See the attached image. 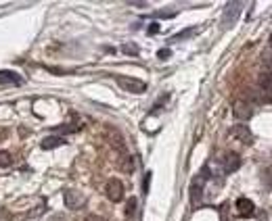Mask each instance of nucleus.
Segmentation results:
<instances>
[{
	"instance_id": "24",
	"label": "nucleus",
	"mask_w": 272,
	"mask_h": 221,
	"mask_svg": "<svg viewBox=\"0 0 272 221\" xmlns=\"http://www.w3.org/2000/svg\"><path fill=\"white\" fill-rule=\"evenodd\" d=\"M49 221H67V219H65L63 215H61V213H57V215H50Z\"/></svg>"
},
{
	"instance_id": "1",
	"label": "nucleus",
	"mask_w": 272,
	"mask_h": 221,
	"mask_svg": "<svg viewBox=\"0 0 272 221\" xmlns=\"http://www.w3.org/2000/svg\"><path fill=\"white\" fill-rule=\"evenodd\" d=\"M115 82L120 84L122 90L132 92V94H143L147 92V84L136 80V77H126V75H115Z\"/></svg>"
},
{
	"instance_id": "7",
	"label": "nucleus",
	"mask_w": 272,
	"mask_h": 221,
	"mask_svg": "<svg viewBox=\"0 0 272 221\" xmlns=\"http://www.w3.org/2000/svg\"><path fill=\"white\" fill-rule=\"evenodd\" d=\"M232 115H235L239 121H247L253 115V105L249 100H235V105H232Z\"/></svg>"
},
{
	"instance_id": "11",
	"label": "nucleus",
	"mask_w": 272,
	"mask_h": 221,
	"mask_svg": "<svg viewBox=\"0 0 272 221\" xmlns=\"http://www.w3.org/2000/svg\"><path fill=\"white\" fill-rule=\"evenodd\" d=\"M23 77L15 71H0V86H21Z\"/></svg>"
},
{
	"instance_id": "10",
	"label": "nucleus",
	"mask_w": 272,
	"mask_h": 221,
	"mask_svg": "<svg viewBox=\"0 0 272 221\" xmlns=\"http://www.w3.org/2000/svg\"><path fill=\"white\" fill-rule=\"evenodd\" d=\"M237 213L241 217H251L253 213H255V204H253V200H249V199H245V196H241V199L237 200Z\"/></svg>"
},
{
	"instance_id": "26",
	"label": "nucleus",
	"mask_w": 272,
	"mask_h": 221,
	"mask_svg": "<svg viewBox=\"0 0 272 221\" xmlns=\"http://www.w3.org/2000/svg\"><path fill=\"white\" fill-rule=\"evenodd\" d=\"M270 46H272V34H270Z\"/></svg>"
},
{
	"instance_id": "12",
	"label": "nucleus",
	"mask_w": 272,
	"mask_h": 221,
	"mask_svg": "<svg viewBox=\"0 0 272 221\" xmlns=\"http://www.w3.org/2000/svg\"><path fill=\"white\" fill-rule=\"evenodd\" d=\"M63 144H65V140L61 138V136H46L40 142L42 151H52V148H59V146H63Z\"/></svg>"
},
{
	"instance_id": "2",
	"label": "nucleus",
	"mask_w": 272,
	"mask_h": 221,
	"mask_svg": "<svg viewBox=\"0 0 272 221\" xmlns=\"http://www.w3.org/2000/svg\"><path fill=\"white\" fill-rule=\"evenodd\" d=\"M63 200H65V207L72 211H80L86 207V196L80 190H74V188H69V190L63 192Z\"/></svg>"
},
{
	"instance_id": "5",
	"label": "nucleus",
	"mask_w": 272,
	"mask_h": 221,
	"mask_svg": "<svg viewBox=\"0 0 272 221\" xmlns=\"http://www.w3.org/2000/svg\"><path fill=\"white\" fill-rule=\"evenodd\" d=\"M260 98L264 102H272V71H264V73H260Z\"/></svg>"
},
{
	"instance_id": "15",
	"label": "nucleus",
	"mask_w": 272,
	"mask_h": 221,
	"mask_svg": "<svg viewBox=\"0 0 272 221\" xmlns=\"http://www.w3.org/2000/svg\"><path fill=\"white\" fill-rule=\"evenodd\" d=\"M193 34H197V29L195 27H186V29H182L180 34H176L172 40H176V42H180V40H184V38H191Z\"/></svg>"
},
{
	"instance_id": "22",
	"label": "nucleus",
	"mask_w": 272,
	"mask_h": 221,
	"mask_svg": "<svg viewBox=\"0 0 272 221\" xmlns=\"http://www.w3.org/2000/svg\"><path fill=\"white\" fill-rule=\"evenodd\" d=\"M84 221H107V219H105V217H100V215H88Z\"/></svg>"
},
{
	"instance_id": "19",
	"label": "nucleus",
	"mask_w": 272,
	"mask_h": 221,
	"mask_svg": "<svg viewBox=\"0 0 272 221\" xmlns=\"http://www.w3.org/2000/svg\"><path fill=\"white\" fill-rule=\"evenodd\" d=\"M149 184H151V171H147V176H145V179H143V192H145V194L149 192Z\"/></svg>"
},
{
	"instance_id": "3",
	"label": "nucleus",
	"mask_w": 272,
	"mask_h": 221,
	"mask_svg": "<svg viewBox=\"0 0 272 221\" xmlns=\"http://www.w3.org/2000/svg\"><path fill=\"white\" fill-rule=\"evenodd\" d=\"M243 2H228L226 6H224V13H222V27H230L235 25L241 11H243Z\"/></svg>"
},
{
	"instance_id": "6",
	"label": "nucleus",
	"mask_w": 272,
	"mask_h": 221,
	"mask_svg": "<svg viewBox=\"0 0 272 221\" xmlns=\"http://www.w3.org/2000/svg\"><path fill=\"white\" fill-rule=\"evenodd\" d=\"M105 194H107V199L111 200V202H120L124 199V184H122L120 179L111 177L105 184Z\"/></svg>"
},
{
	"instance_id": "16",
	"label": "nucleus",
	"mask_w": 272,
	"mask_h": 221,
	"mask_svg": "<svg viewBox=\"0 0 272 221\" xmlns=\"http://www.w3.org/2000/svg\"><path fill=\"white\" fill-rule=\"evenodd\" d=\"M122 50H124V54H130V57H138V46L134 44V42H130V44H124L122 46Z\"/></svg>"
},
{
	"instance_id": "25",
	"label": "nucleus",
	"mask_w": 272,
	"mask_h": 221,
	"mask_svg": "<svg viewBox=\"0 0 272 221\" xmlns=\"http://www.w3.org/2000/svg\"><path fill=\"white\" fill-rule=\"evenodd\" d=\"M157 17H174V11H159Z\"/></svg>"
},
{
	"instance_id": "17",
	"label": "nucleus",
	"mask_w": 272,
	"mask_h": 221,
	"mask_svg": "<svg viewBox=\"0 0 272 221\" xmlns=\"http://www.w3.org/2000/svg\"><path fill=\"white\" fill-rule=\"evenodd\" d=\"M11 165H13V156H11V153L0 151V167H11Z\"/></svg>"
},
{
	"instance_id": "23",
	"label": "nucleus",
	"mask_w": 272,
	"mask_h": 221,
	"mask_svg": "<svg viewBox=\"0 0 272 221\" xmlns=\"http://www.w3.org/2000/svg\"><path fill=\"white\" fill-rule=\"evenodd\" d=\"M157 31H159V23H151V25H149V34L153 36V34H157Z\"/></svg>"
},
{
	"instance_id": "8",
	"label": "nucleus",
	"mask_w": 272,
	"mask_h": 221,
	"mask_svg": "<svg viewBox=\"0 0 272 221\" xmlns=\"http://www.w3.org/2000/svg\"><path fill=\"white\" fill-rule=\"evenodd\" d=\"M230 136L239 142H243V144H253V133L245 123H237L235 128H230Z\"/></svg>"
},
{
	"instance_id": "20",
	"label": "nucleus",
	"mask_w": 272,
	"mask_h": 221,
	"mask_svg": "<svg viewBox=\"0 0 272 221\" xmlns=\"http://www.w3.org/2000/svg\"><path fill=\"white\" fill-rule=\"evenodd\" d=\"M134 209H136V199H130L128 200V207H126V215H132V213H134Z\"/></svg>"
},
{
	"instance_id": "9",
	"label": "nucleus",
	"mask_w": 272,
	"mask_h": 221,
	"mask_svg": "<svg viewBox=\"0 0 272 221\" xmlns=\"http://www.w3.org/2000/svg\"><path fill=\"white\" fill-rule=\"evenodd\" d=\"M220 163H222L224 173H235L241 167V156L237 153H224L222 159H220Z\"/></svg>"
},
{
	"instance_id": "18",
	"label": "nucleus",
	"mask_w": 272,
	"mask_h": 221,
	"mask_svg": "<svg viewBox=\"0 0 272 221\" xmlns=\"http://www.w3.org/2000/svg\"><path fill=\"white\" fill-rule=\"evenodd\" d=\"M262 179H264V184H266L268 188H272V165H270V167H266V169H264V173H262Z\"/></svg>"
},
{
	"instance_id": "14",
	"label": "nucleus",
	"mask_w": 272,
	"mask_h": 221,
	"mask_svg": "<svg viewBox=\"0 0 272 221\" xmlns=\"http://www.w3.org/2000/svg\"><path fill=\"white\" fill-rule=\"evenodd\" d=\"M80 128H82L80 123H65V125H59V128H54V132H57V133H75Z\"/></svg>"
},
{
	"instance_id": "13",
	"label": "nucleus",
	"mask_w": 272,
	"mask_h": 221,
	"mask_svg": "<svg viewBox=\"0 0 272 221\" xmlns=\"http://www.w3.org/2000/svg\"><path fill=\"white\" fill-rule=\"evenodd\" d=\"M118 169L124 171V173H132V169H134V163H132V156L128 153H120V156H118Z\"/></svg>"
},
{
	"instance_id": "4",
	"label": "nucleus",
	"mask_w": 272,
	"mask_h": 221,
	"mask_svg": "<svg viewBox=\"0 0 272 221\" xmlns=\"http://www.w3.org/2000/svg\"><path fill=\"white\" fill-rule=\"evenodd\" d=\"M207 177H209V171L203 169L195 179H193V184H191V202L193 204H199L201 202V196H203V186H205V179Z\"/></svg>"
},
{
	"instance_id": "21",
	"label": "nucleus",
	"mask_w": 272,
	"mask_h": 221,
	"mask_svg": "<svg viewBox=\"0 0 272 221\" xmlns=\"http://www.w3.org/2000/svg\"><path fill=\"white\" fill-rule=\"evenodd\" d=\"M157 59H159V61H168V59H170V48H161V50L157 52Z\"/></svg>"
}]
</instances>
